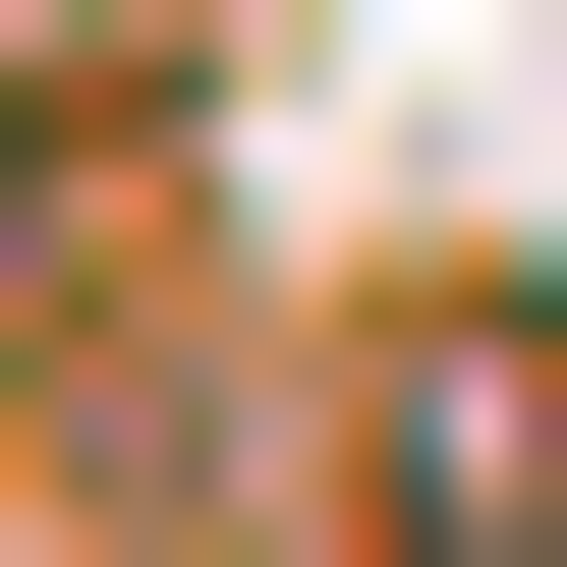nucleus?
I'll use <instances>...</instances> for the list:
<instances>
[{"label": "nucleus", "mask_w": 567, "mask_h": 567, "mask_svg": "<svg viewBox=\"0 0 567 567\" xmlns=\"http://www.w3.org/2000/svg\"><path fill=\"white\" fill-rule=\"evenodd\" d=\"M0 58H114V0H0Z\"/></svg>", "instance_id": "f257e3e1"}]
</instances>
